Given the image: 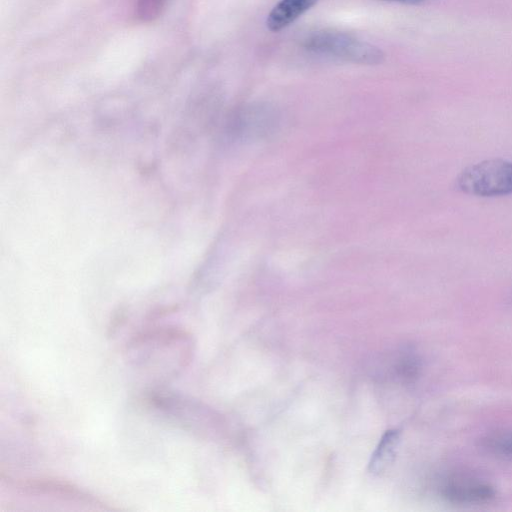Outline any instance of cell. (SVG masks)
<instances>
[{"label": "cell", "instance_id": "10", "mask_svg": "<svg viewBox=\"0 0 512 512\" xmlns=\"http://www.w3.org/2000/svg\"><path fill=\"white\" fill-rule=\"evenodd\" d=\"M383 1L397 2V3L409 4V5H418V4L424 3L428 0H383Z\"/></svg>", "mask_w": 512, "mask_h": 512}, {"label": "cell", "instance_id": "9", "mask_svg": "<svg viewBox=\"0 0 512 512\" xmlns=\"http://www.w3.org/2000/svg\"><path fill=\"white\" fill-rule=\"evenodd\" d=\"M167 0H135V14L143 22L157 18L166 5Z\"/></svg>", "mask_w": 512, "mask_h": 512}, {"label": "cell", "instance_id": "5", "mask_svg": "<svg viewBox=\"0 0 512 512\" xmlns=\"http://www.w3.org/2000/svg\"><path fill=\"white\" fill-rule=\"evenodd\" d=\"M277 124V116L270 109L249 107L230 119L226 134L232 140H255L271 134Z\"/></svg>", "mask_w": 512, "mask_h": 512}, {"label": "cell", "instance_id": "6", "mask_svg": "<svg viewBox=\"0 0 512 512\" xmlns=\"http://www.w3.org/2000/svg\"><path fill=\"white\" fill-rule=\"evenodd\" d=\"M317 2L318 0H280L267 16V28L271 31L282 30Z\"/></svg>", "mask_w": 512, "mask_h": 512}, {"label": "cell", "instance_id": "2", "mask_svg": "<svg viewBox=\"0 0 512 512\" xmlns=\"http://www.w3.org/2000/svg\"><path fill=\"white\" fill-rule=\"evenodd\" d=\"M304 47L319 55L363 65L380 64L384 59V54L378 47L334 30L311 33L304 40Z\"/></svg>", "mask_w": 512, "mask_h": 512}, {"label": "cell", "instance_id": "1", "mask_svg": "<svg viewBox=\"0 0 512 512\" xmlns=\"http://www.w3.org/2000/svg\"><path fill=\"white\" fill-rule=\"evenodd\" d=\"M129 362L156 379L174 377L188 365L191 340L183 330L160 328L142 333L128 346Z\"/></svg>", "mask_w": 512, "mask_h": 512}, {"label": "cell", "instance_id": "4", "mask_svg": "<svg viewBox=\"0 0 512 512\" xmlns=\"http://www.w3.org/2000/svg\"><path fill=\"white\" fill-rule=\"evenodd\" d=\"M441 497L460 505L482 504L496 496L495 488L486 480L471 475H453L440 485Z\"/></svg>", "mask_w": 512, "mask_h": 512}, {"label": "cell", "instance_id": "8", "mask_svg": "<svg viewBox=\"0 0 512 512\" xmlns=\"http://www.w3.org/2000/svg\"><path fill=\"white\" fill-rule=\"evenodd\" d=\"M482 446L497 457L512 460V428L490 433L483 439Z\"/></svg>", "mask_w": 512, "mask_h": 512}, {"label": "cell", "instance_id": "7", "mask_svg": "<svg viewBox=\"0 0 512 512\" xmlns=\"http://www.w3.org/2000/svg\"><path fill=\"white\" fill-rule=\"evenodd\" d=\"M399 444V432L387 431L380 439L371 456L369 470L373 474H380L392 463Z\"/></svg>", "mask_w": 512, "mask_h": 512}, {"label": "cell", "instance_id": "3", "mask_svg": "<svg viewBox=\"0 0 512 512\" xmlns=\"http://www.w3.org/2000/svg\"><path fill=\"white\" fill-rule=\"evenodd\" d=\"M456 187L463 193L496 197L512 194V162L490 159L465 168L456 178Z\"/></svg>", "mask_w": 512, "mask_h": 512}]
</instances>
